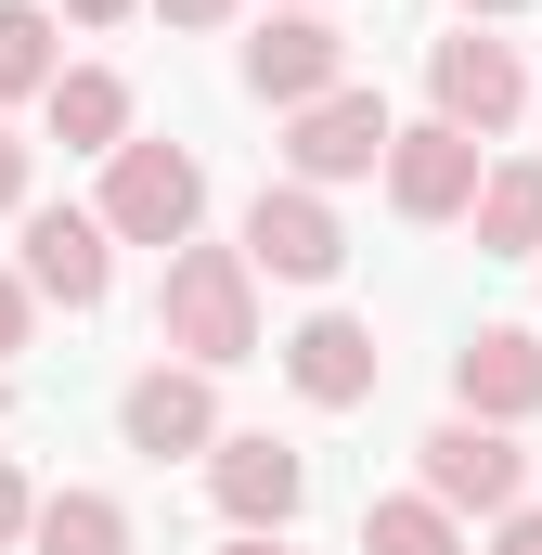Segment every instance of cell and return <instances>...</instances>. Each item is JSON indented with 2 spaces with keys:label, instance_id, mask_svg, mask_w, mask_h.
I'll return each mask as SVG.
<instances>
[{
  "label": "cell",
  "instance_id": "cell-1",
  "mask_svg": "<svg viewBox=\"0 0 542 555\" xmlns=\"http://www.w3.org/2000/svg\"><path fill=\"white\" fill-rule=\"evenodd\" d=\"M155 349H181L194 375L259 362V272H246V246H168V284H155Z\"/></svg>",
  "mask_w": 542,
  "mask_h": 555
},
{
  "label": "cell",
  "instance_id": "cell-2",
  "mask_svg": "<svg viewBox=\"0 0 542 555\" xmlns=\"http://www.w3.org/2000/svg\"><path fill=\"white\" fill-rule=\"evenodd\" d=\"M104 246H194V220H207V168H194V142H117L104 155Z\"/></svg>",
  "mask_w": 542,
  "mask_h": 555
},
{
  "label": "cell",
  "instance_id": "cell-3",
  "mask_svg": "<svg viewBox=\"0 0 542 555\" xmlns=\"http://www.w3.org/2000/svg\"><path fill=\"white\" fill-rule=\"evenodd\" d=\"M413 491H426L439 517H504V504H530V452H517V426L439 414L413 439Z\"/></svg>",
  "mask_w": 542,
  "mask_h": 555
},
{
  "label": "cell",
  "instance_id": "cell-4",
  "mask_svg": "<svg viewBox=\"0 0 542 555\" xmlns=\"http://www.w3.org/2000/svg\"><path fill=\"white\" fill-rule=\"evenodd\" d=\"M207 504H220L233 530H297V504H310V452L271 439V426H220V439H207Z\"/></svg>",
  "mask_w": 542,
  "mask_h": 555
},
{
  "label": "cell",
  "instance_id": "cell-5",
  "mask_svg": "<svg viewBox=\"0 0 542 555\" xmlns=\"http://www.w3.org/2000/svg\"><path fill=\"white\" fill-rule=\"evenodd\" d=\"M426 91H439V130H465V142H504L517 117H530V65H517V39H439L426 52Z\"/></svg>",
  "mask_w": 542,
  "mask_h": 555
},
{
  "label": "cell",
  "instance_id": "cell-6",
  "mask_svg": "<svg viewBox=\"0 0 542 555\" xmlns=\"http://www.w3.org/2000/svg\"><path fill=\"white\" fill-rule=\"evenodd\" d=\"M388 104L349 78V91H323V104H297L284 117V181H310V194H336V181H375V155H388Z\"/></svg>",
  "mask_w": 542,
  "mask_h": 555
},
{
  "label": "cell",
  "instance_id": "cell-7",
  "mask_svg": "<svg viewBox=\"0 0 542 555\" xmlns=\"http://www.w3.org/2000/svg\"><path fill=\"white\" fill-rule=\"evenodd\" d=\"M246 272H271V284H336L349 272V233H336V207H323L310 181H259V207H246Z\"/></svg>",
  "mask_w": 542,
  "mask_h": 555
},
{
  "label": "cell",
  "instance_id": "cell-8",
  "mask_svg": "<svg viewBox=\"0 0 542 555\" xmlns=\"http://www.w3.org/2000/svg\"><path fill=\"white\" fill-rule=\"evenodd\" d=\"M375 375H388V349H375V323H362V310H310V323L284 336V388H297L310 414H362V401H375Z\"/></svg>",
  "mask_w": 542,
  "mask_h": 555
},
{
  "label": "cell",
  "instance_id": "cell-9",
  "mask_svg": "<svg viewBox=\"0 0 542 555\" xmlns=\"http://www.w3.org/2000/svg\"><path fill=\"white\" fill-rule=\"evenodd\" d=\"M117 439H130L142 465L207 452V439H220V375H194V362H142L130 401H117Z\"/></svg>",
  "mask_w": 542,
  "mask_h": 555
},
{
  "label": "cell",
  "instance_id": "cell-10",
  "mask_svg": "<svg viewBox=\"0 0 542 555\" xmlns=\"http://www.w3.org/2000/svg\"><path fill=\"white\" fill-rule=\"evenodd\" d=\"M26 297H52V310H104L117 297V246H104V220L91 207H26Z\"/></svg>",
  "mask_w": 542,
  "mask_h": 555
},
{
  "label": "cell",
  "instance_id": "cell-11",
  "mask_svg": "<svg viewBox=\"0 0 542 555\" xmlns=\"http://www.w3.org/2000/svg\"><path fill=\"white\" fill-rule=\"evenodd\" d=\"M246 91H259L271 117H297V104L349 91V39H336L323 13H271L259 39H246Z\"/></svg>",
  "mask_w": 542,
  "mask_h": 555
},
{
  "label": "cell",
  "instance_id": "cell-12",
  "mask_svg": "<svg viewBox=\"0 0 542 555\" xmlns=\"http://www.w3.org/2000/svg\"><path fill=\"white\" fill-rule=\"evenodd\" d=\"M452 414H478V426H530L542 414V336L530 323H478L452 349Z\"/></svg>",
  "mask_w": 542,
  "mask_h": 555
},
{
  "label": "cell",
  "instance_id": "cell-13",
  "mask_svg": "<svg viewBox=\"0 0 542 555\" xmlns=\"http://www.w3.org/2000/svg\"><path fill=\"white\" fill-rule=\"evenodd\" d=\"M375 168H388V207H401V220H465V194H478L491 142H465V130H439V117H426V130H388Z\"/></svg>",
  "mask_w": 542,
  "mask_h": 555
},
{
  "label": "cell",
  "instance_id": "cell-14",
  "mask_svg": "<svg viewBox=\"0 0 542 555\" xmlns=\"http://www.w3.org/2000/svg\"><path fill=\"white\" fill-rule=\"evenodd\" d=\"M465 220H478V259H542V155H491Z\"/></svg>",
  "mask_w": 542,
  "mask_h": 555
},
{
  "label": "cell",
  "instance_id": "cell-15",
  "mask_svg": "<svg viewBox=\"0 0 542 555\" xmlns=\"http://www.w3.org/2000/svg\"><path fill=\"white\" fill-rule=\"evenodd\" d=\"M39 104H52V142H65V155H117V142H130V78H117V65H52Z\"/></svg>",
  "mask_w": 542,
  "mask_h": 555
},
{
  "label": "cell",
  "instance_id": "cell-16",
  "mask_svg": "<svg viewBox=\"0 0 542 555\" xmlns=\"http://www.w3.org/2000/svg\"><path fill=\"white\" fill-rule=\"evenodd\" d=\"M26 555H130V504L117 491H39Z\"/></svg>",
  "mask_w": 542,
  "mask_h": 555
},
{
  "label": "cell",
  "instance_id": "cell-17",
  "mask_svg": "<svg viewBox=\"0 0 542 555\" xmlns=\"http://www.w3.org/2000/svg\"><path fill=\"white\" fill-rule=\"evenodd\" d=\"M362 555H465V517H439L426 491H388L362 504Z\"/></svg>",
  "mask_w": 542,
  "mask_h": 555
},
{
  "label": "cell",
  "instance_id": "cell-18",
  "mask_svg": "<svg viewBox=\"0 0 542 555\" xmlns=\"http://www.w3.org/2000/svg\"><path fill=\"white\" fill-rule=\"evenodd\" d=\"M52 39H65V26H52L39 0H0V104H26V91H52V65H65Z\"/></svg>",
  "mask_w": 542,
  "mask_h": 555
},
{
  "label": "cell",
  "instance_id": "cell-19",
  "mask_svg": "<svg viewBox=\"0 0 542 555\" xmlns=\"http://www.w3.org/2000/svg\"><path fill=\"white\" fill-rule=\"evenodd\" d=\"M26 517H39V491H26V465H13V452H0V555L26 543Z\"/></svg>",
  "mask_w": 542,
  "mask_h": 555
},
{
  "label": "cell",
  "instance_id": "cell-20",
  "mask_svg": "<svg viewBox=\"0 0 542 555\" xmlns=\"http://www.w3.org/2000/svg\"><path fill=\"white\" fill-rule=\"evenodd\" d=\"M478 555H542V504H504V517H491V543Z\"/></svg>",
  "mask_w": 542,
  "mask_h": 555
},
{
  "label": "cell",
  "instance_id": "cell-21",
  "mask_svg": "<svg viewBox=\"0 0 542 555\" xmlns=\"http://www.w3.org/2000/svg\"><path fill=\"white\" fill-rule=\"evenodd\" d=\"M26 168H39V142L0 130V220H26Z\"/></svg>",
  "mask_w": 542,
  "mask_h": 555
},
{
  "label": "cell",
  "instance_id": "cell-22",
  "mask_svg": "<svg viewBox=\"0 0 542 555\" xmlns=\"http://www.w3.org/2000/svg\"><path fill=\"white\" fill-rule=\"evenodd\" d=\"M26 323H39V297H26V272H0V362L26 349Z\"/></svg>",
  "mask_w": 542,
  "mask_h": 555
},
{
  "label": "cell",
  "instance_id": "cell-23",
  "mask_svg": "<svg viewBox=\"0 0 542 555\" xmlns=\"http://www.w3.org/2000/svg\"><path fill=\"white\" fill-rule=\"evenodd\" d=\"M39 13H52V26H130L142 0H39Z\"/></svg>",
  "mask_w": 542,
  "mask_h": 555
},
{
  "label": "cell",
  "instance_id": "cell-24",
  "mask_svg": "<svg viewBox=\"0 0 542 555\" xmlns=\"http://www.w3.org/2000/svg\"><path fill=\"white\" fill-rule=\"evenodd\" d=\"M155 13H168V26H220L233 0H155Z\"/></svg>",
  "mask_w": 542,
  "mask_h": 555
},
{
  "label": "cell",
  "instance_id": "cell-25",
  "mask_svg": "<svg viewBox=\"0 0 542 555\" xmlns=\"http://www.w3.org/2000/svg\"><path fill=\"white\" fill-rule=\"evenodd\" d=\"M220 555H297V543H284V530H233Z\"/></svg>",
  "mask_w": 542,
  "mask_h": 555
},
{
  "label": "cell",
  "instance_id": "cell-26",
  "mask_svg": "<svg viewBox=\"0 0 542 555\" xmlns=\"http://www.w3.org/2000/svg\"><path fill=\"white\" fill-rule=\"evenodd\" d=\"M452 13H465V26H504V13H530V0H452Z\"/></svg>",
  "mask_w": 542,
  "mask_h": 555
},
{
  "label": "cell",
  "instance_id": "cell-27",
  "mask_svg": "<svg viewBox=\"0 0 542 555\" xmlns=\"http://www.w3.org/2000/svg\"><path fill=\"white\" fill-rule=\"evenodd\" d=\"M271 13H323V0H271Z\"/></svg>",
  "mask_w": 542,
  "mask_h": 555
},
{
  "label": "cell",
  "instance_id": "cell-28",
  "mask_svg": "<svg viewBox=\"0 0 542 555\" xmlns=\"http://www.w3.org/2000/svg\"><path fill=\"white\" fill-rule=\"evenodd\" d=\"M0 414H13V375H0Z\"/></svg>",
  "mask_w": 542,
  "mask_h": 555
},
{
  "label": "cell",
  "instance_id": "cell-29",
  "mask_svg": "<svg viewBox=\"0 0 542 555\" xmlns=\"http://www.w3.org/2000/svg\"><path fill=\"white\" fill-rule=\"evenodd\" d=\"M530 104H542V91H530Z\"/></svg>",
  "mask_w": 542,
  "mask_h": 555
}]
</instances>
